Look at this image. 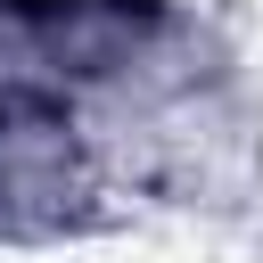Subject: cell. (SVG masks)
Instances as JSON below:
<instances>
[{
    "label": "cell",
    "instance_id": "cell-1",
    "mask_svg": "<svg viewBox=\"0 0 263 263\" xmlns=\"http://www.w3.org/2000/svg\"><path fill=\"white\" fill-rule=\"evenodd\" d=\"M99 8H132V0H0V16H16V25H82Z\"/></svg>",
    "mask_w": 263,
    "mask_h": 263
}]
</instances>
